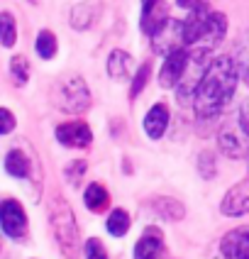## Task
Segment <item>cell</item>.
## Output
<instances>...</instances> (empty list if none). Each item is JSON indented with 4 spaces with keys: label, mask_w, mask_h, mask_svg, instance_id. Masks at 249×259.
Wrapping results in <instances>:
<instances>
[{
    "label": "cell",
    "mask_w": 249,
    "mask_h": 259,
    "mask_svg": "<svg viewBox=\"0 0 249 259\" xmlns=\"http://www.w3.org/2000/svg\"><path fill=\"white\" fill-rule=\"evenodd\" d=\"M17 42V25H15V17L13 13H0V44L3 47H15Z\"/></svg>",
    "instance_id": "cell-19"
},
{
    "label": "cell",
    "mask_w": 249,
    "mask_h": 259,
    "mask_svg": "<svg viewBox=\"0 0 249 259\" xmlns=\"http://www.w3.org/2000/svg\"><path fill=\"white\" fill-rule=\"evenodd\" d=\"M220 247L227 259H249V228L230 230L222 237Z\"/></svg>",
    "instance_id": "cell-11"
},
{
    "label": "cell",
    "mask_w": 249,
    "mask_h": 259,
    "mask_svg": "<svg viewBox=\"0 0 249 259\" xmlns=\"http://www.w3.org/2000/svg\"><path fill=\"white\" fill-rule=\"evenodd\" d=\"M10 76H13V81L17 86H25L29 81V64L22 54H17V57L10 59Z\"/></svg>",
    "instance_id": "cell-22"
},
{
    "label": "cell",
    "mask_w": 249,
    "mask_h": 259,
    "mask_svg": "<svg viewBox=\"0 0 249 259\" xmlns=\"http://www.w3.org/2000/svg\"><path fill=\"white\" fill-rule=\"evenodd\" d=\"M130 71H132V59L127 52L122 49H115L110 59H108V73L115 78V81H127L130 78Z\"/></svg>",
    "instance_id": "cell-15"
},
{
    "label": "cell",
    "mask_w": 249,
    "mask_h": 259,
    "mask_svg": "<svg viewBox=\"0 0 249 259\" xmlns=\"http://www.w3.org/2000/svg\"><path fill=\"white\" fill-rule=\"evenodd\" d=\"M149 71H152V66L149 64H142L137 73H134V78H132V88H130V98H137L142 91H144L146 81H149Z\"/></svg>",
    "instance_id": "cell-23"
},
{
    "label": "cell",
    "mask_w": 249,
    "mask_h": 259,
    "mask_svg": "<svg viewBox=\"0 0 249 259\" xmlns=\"http://www.w3.org/2000/svg\"><path fill=\"white\" fill-rule=\"evenodd\" d=\"M17 125V120H15L13 110H8V108H0V137L3 135H10Z\"/></svg>",
    "instance_id": "cell-26"
},
{
    "label": "cell",
    "mask_w": 249,
    "mask_h": 259,
    "mask_svg": "<svg viewBox=\"0 0 249 259\" xmlns=\"http://www.w3.org/2000/svg\"><path fill=\"white\" fill-rule=\"evenodd\" d=\"M227 32V20L222 13H213L205 5L190 10V15L183 20V39L188 49H203L213 52Z\"/></svg>",
    "instance_id": "cell-2"
},
{
    "label": "cell",
    "mask_w": 249,
    "mask_h": 259,
    "mask_svg": "<svg viewBox=\"0 0 249 259\" xmlns=\"http://www.w3.org/2000/svg\"><path fill=\"white\" fill-rule=\"evenodd\" d=\"M83 203H86L88 210H93V213H103L108 205H110V196H108V191L103 184H90L86 188V193H83Z\"/></svg>",
    "instance_id": "cell-16"
},
{
    "label": "cell",
    "mask_w": 249,
    "mask_h": 259,
    "mask_svg": "<svg viewBox=\"0 0 249 259\" xmlns=\"http://www.w3.org/2000/svg\"><path fill=\"white\" fill-rule=\"evenodd\" d=\"M152 208H154V213L161 215L164 220H183V215H186L183 203L176 201V198H154Z\"/></svg>",
    "instance_id": "cell-17"
},
{
    "label": "cell",
    "mask_w": 249,
    "mask_h": 259,
    "mask_svg": "<svg viewBox=\"0 0 249 259\" xmlns=\"http://www.w3.org/2000/svg\"><path fill=\"white\" fill-rule=\"evenodd\" d=\"M54 103H57L59 110L64 113H86L88 105H90V93H88L86 81L81 76H66L61 78L57 86H54Z\"/></svg>",
    "instance_id": "cell-4"
},
{
    "label": "cell",
    "mask_w": 249,
    "mask_h": 259,
    "mask_svg": "<svg viewBox=\"0 0 249 259\" xmlns=\"http://www.w3.org/2000/svg\"><path fill=\"white\" fill-rule=\"evenodd\" d=\"M127 230H130V215H127V210L115 208V210L108 215V232H110L113 237H125Z\"/></svg>",
    "instance_id": "cell-18"
},
{
    "label": "cell",
    "mask_w": 249,
    "mask_h": 259,
    "mask_svg": "<svg viewBox=\"0 0 249 259\" xmlns=\"http://www.w3.org/2000/svg\"><path fill=\"white\" fill-rule=\"evenodd\" d=\"M218 142L222 154L230 159H242L249 154V135L242 127H222Z\"/></svg>",
    "instance_id": "cell-9"
},
{
    "label": "cell",
    "mask_w": 249,
    "mask_h": 259,
    "mask_svg": "<svg viewBox=\"0 0 249 259\" xmlns=\"http://www.w3.org/2000/svg\"><path fill=\"white\" fill-rule=\"evenodd\" d=\"M0 228L13 240H22L27 235V213H25L22 203L15 198L0 201Z\"/></svg>",
    "instance_id": "cell-5"
},
{
    "label": "cell",
    "mask_w": 249,
    "mask_h": 259,
    "mask_svg": "<svg viewBox=\"0 0 249 259\" xmlns=\"http://www.w3.org/2000/svg\"><path fill=\"white\" fill-rule=\"evenodd\" d=\"M220 213L227 218H242L249 213V179L234 184L220 203Z\"/></svg>",
    "instance_id": "cell-8"
},
{
    "label": "cell",
    "mask_w": 249,
    "mask_h": 259,
    "mask_svg": "<svg viewBox=\"0 0 249 259\" xmlns=\"http://www.w3.org/2000/svg\"><path fill=\"white\" fill-rule=\"evenodd\" d=\"M29 3H34V0H29Z\"/></svg>",
    "instance_id": "cell-31"
},
{
    "label": "cell",
    "mask_w": 249,
    "mask_h": 259,
    "mask_svg": "<svg viewBox=\"0 0 249 259\" xmlns=\"http://www.w3.org/2000/svg\"><path fill=\"white\" fill-rule=\"evenodd\" d=\"M161 252H164V237H161L159 230L154 228H146L144 235L137 240L134 245V259H159Z\"/></svg>",
    "instance_id": "cell-12"
},
{
    "label": "cell",
    "mask_w": 249,
    "mask_h": 259,
    "mask_svg": "<svg viewBox=\"0 0 249 259\" xmlns=\"http://www.w3.org/2000/svg\"><path fill=\"white\" fill-rule=\"evenodd\" d=\"M154 3H159V0H142V8H149V5H154Z\"/></svg>",
    "instance_id": "cell-30"
},
{
    "label": "cell",
    "mask_w": 249,
    "mask_h": 259,
    "mask_svg": "<svg viewBox=\"0 0 249 259\" xmlns=\"http://www.w3.org/2000/svg\"><path fill=\"white\" fill-rule=\"evenodd\" d=\"M176 3H178V8H186V10H195L203 5V0H176Z\"/></svg>",
    "instance_id": "cell-29"
},
{
    "label": "cell",
    "mask_w": 249,
    "mask_h": 259,
    "mask_svg": "<svg viewBox=\"0 0 249 259\" xmlns=\"http://www.w3.org/2000/svg\"><path fill=\"white\" fill-rule=\"evenodd\" d=\"M88 171V164L83 161V159H76V161H71L69 166H66V181L71 184V186H76V184H81V179H83V174Z\"/></svg>",
    "instance_id": "cell-24"
},
{
    "label": "cell",
    "mask_w": 249,
    "mask_h": 259,
    "mask_svg": "<svg viewBox=\"0 0 249 259\" xmlns=\"http://www.w3.org/2000/svg\"><path fill=\"white\" fill-rule=\"evenodd\" d=\"M49 223H52V232L57 240L61 254L66 259H78L81 254V232H78V223L73 215L71 205L64 201L61 196L52 198L49 205Z\"/></svg>",
    "instance_id": "cell-3"
},
{
    "label": "cell",
    "mask_w": 249,
    "mask_h": 259,
    "mask_svg": "<svg viewBox=\"0 0 249 259\" xmlns=\"http://www.w3.org/2000/svg\"><path fill=\"white\" fill-rule=\"evenodd\" d=\"M57 37H54V32H49V29H42L39 34H37V42H34V49H37V54L42 59H54L57 54Z\"/></svg>",
    "instance_id": "cell-20"
},
{
    "label": "cell",
    "mask_w": 249,
    "mask_h": 259,
    "mask_svg": "<svg viewBox=\"0 0 249 259\" xmlns=\"http://www.w3.org/2000/svg\"><path fill=\"white\" fill-rule=\"evenodd\" d=\"M239 127H242L249 135V103L244 105V108H242V113H239Z\"/></svg>",
    "instance_id": "cell-28"
},
{
    "label": "cell",
    "mask_w": 249,
    "mask_h": 259,
    "mask_svg": "<svg viewBox=\"0 0 249 259\" xmlns=\"http://www.w3.org/2000/svg\"><path fill=\"white\" fill-rule=\"evenodd\" d=\"M93 8L88 5V3H81V5H76L71 10V27L76 29H88L90 27V22H93Z\"/></svg>",
    "instance_id": "cell-21"
},
{
    "label": "cell",
    "mask_w": 249,
    "mask_h": 259,
    "mask_svg": "<svg viewBox=\"0 0 249 259\" xmlns=\"http://www.w3.org/2000/svg\"><path fill=\"white\" fill-rule=\"evenodd\" d=\"M166 127H169V108H166L164 103L152 105V108H149V113L144 115V132H146V137L159 140L161 135L166 132Z\"/></svg>",
    "instance_id": "cell-13"
},
{
    "label": "cell",
    "mask_w": 249,
    "mask_h": 259,
    "mask_svg": "<svg viewBox=\"0 0 249 259\" xmlns=\"http://www.w3.org/2000/svg\"><path fill=\"white\" fill-rule=\"evenodd\" d=\"M237 78H239V69L232 57H218L210 61L208 71H205L201 88L195 93V103L193 110L198 117H215L230 103L234 88H237Z\"/></svg>",
    "instance_id": "cell-1"
},
{
    "label": "cell",
    "mask_w": 249,
    "mask_h": 259,
    "mask_svg": "<svg viewBox=\"0 0 249 259\" xmlns=\"http://www.w3.org/2000/svg\"><path fill=\"white\" fill-rule=\"evenodd\" d=\"M152 47H154V52L161 54V57H166V54H171L176 49L186 47V39H183V22H181V20H166L164 27H161L157 34H152Z\"/></svg>",
    "instance_id": "cell-6"
},
{
    "label": "cell",
    "mask_w": 249,
    "mask_h": 259,
    "mask_svg": "<svg viewBox=\"0 0 249 259\" xmlns=\"http://www.w3.org/2000/svg\"><path fill=\"white\" fill-rule=\"evenodd\" d=\"M57 140L64 144V147H76V149H81V147H88V144L93 142V132H90V127H88L86 122L73 120V122L59 125Z\"/></svg>",
    "instance_id": "cell-10"
},
{
    "label": "cell",
    "mask_w": 249,
    "mask_h": 259,
    "mask_svg": "<svg viewBox=\"0 0 249 259\" xmlns=\"http://www.w3.org/2000/svg\"><path fill=\"white\" fill-rule=\"evenodd\" d=\"M198 166H201V174H203V179H210V176H215V159L210 152H203L201 159H198Z\"/></svg>",
    "instance_id": "cell-27"
},
{
    "label": "cell",
    "mask_w": 249,
    "mask_h": 259,
    "mask_svg": "<svg viewBox=\"0 0 249 259\" xmlns=\"http://www.w3.org/2000/svg\"><path fill=\"white\" fill-rule=\"evenodd\" d=\"M83 249H86V259H108V252H105L103 242L101 240H95V237H90Z\"/></svg>",
    "instance_id": "cell-25"
},
{
    "label": "cell",
    "mask_w": 249,
    "mask_h": 259,
    "mask_svg": "<svg viewBox=\"0 0 249 259\" xmlns=\"http://www.w3.org/2000/svg\"><path fill=\"white\" fill-rule=\"evenodd\" d=\"M5 171L15 176V179H27L29 171H32V164H29L27 154L22 152V149H10L8 152V157H5Z\"/></svg>",
    "instance_id": "cell-14"
},
{
    "label": "cell",
    "mask_w": 249,
    "mask_h": 259,
    "mask_svg": "<svg viewBox=\"0 0 249 259\" xmlns=\"http://www.w3.org/2000/svg\"><path fill=\"white\" fill-rule=\"evenodd\" d=\"M188 59H190V52L188 47H181V49H176L171 54H166L164 59V66H161L159 71V83L164 88H176V83L181 81V76L186 71V66H188Z\"/></svg>",
    "instance_id": "cell-7"
}]
</instances>
